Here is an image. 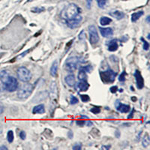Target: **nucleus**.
I'll list each match as a JSON object with an SVG mask.
<instances>
[{
	"mask_svg": "<svg viewBox=\"0 0 150 150\" xmlns=\"http://www.w3.org/2000/svg\"><path fill=\"white\" fill-rule=\"evenodd\" d=\"M81 16V9L74 3L67 5L61 13V17L64 20L69 21Z\"/></svg>",
	"mask_w": 150,
	"mask_h": 150,
	"instance_id": "obj_1",
	"label": "nucleus"
},
{
	"mask_svg": "<svg viewBox=\"0 0 150 150\" xmlns=\"http://www.w3.org/2000/svg\"><path fill=\"white\" fill-rule=\"evenodd\" d=\"M34 90V86L33 84L26 83L20 86L18 92H17V97L20 99L28 98Z\"/></svg>",
	"mask_w": 150,
	"mask_h": 150,
	"instance_id": "obj_2",
	"label": "nucleus"
},
{
	"mask_svg": "<svg viewBox=\"0 0 150 150\" xmlns=\"http://www.w3.org/2000/svg\"><path fill=\"white\" fill-rule=\"evenodd\" d=\"M99 74H100V77H101V80L105 83H113L116 77V75H117L116 72H114L112 69H109V68L105 71H100Z\"/></svg>",
	"mask_w": 150,
	"mask_h": 150,
	"instance_id": "obj_3",
	"label": "nucleus"
},
{
	"mask_svg": "<svg viewBox=\"0 0 150 150\" xmlns=\"http://www.w3.org/2000/svg\"><path fill=\"white\" fill-rule=\"evenodd\" d=\"M17 77L19 78V80L24 82V83L29 81L32 79V77H33L30 71L24 66L18 68L17 71Z\"/></svg>",
	"mask_w": 150,
	"mask_h": 150,
	"instance_id": "obj_4",
	"label": "nucleus"
},
{
	"mask_svg": "<svg viewBox=\"0 0 150 150\" xmlns=\"http://www.w3.org/2000/svg\"><path fill=\"white\" fill-rule=\"evenodd\" d=\"M4 89L9 92H15L18 88V81L14 77L11 76L8 78V80L5 82L4 83Z\"/></svg>",
	"mask_w": 150,
	"mask_h": 150,
	"instance_id": "obj_5",
	"label": "nucleus"
},
{
	"mask_svg": "<svg viewBox=\"0 0 150 150\" xmlns=\"http://www.w3.org/2000/svg\"><path fill=\"white\" fill-rule=\"evenodd\" d=\"M79 63H80V60H79L77 57L71 56L67 59L66 62H65V68L66 71L72 72V71L78 69Z\"/></svg>",
	"mask_w": 150,
	"mask_h": 150,
	"instance_id": "obj_6",
	"label": "nucleus"
},
{
	"mask_svg": "<svg viewBox=\"0 0 150 150\" xmlns=\"http://www.w3.org/2000/svg\"><path fill=\"white\" fill-rule=\"evenodd\" d=\"M89 35V42L92 45H95L99 41V35L98 33L97 29L94 25H90L88 28Z\"/></svg>",
	"mask_w": 150,
	"mask_h": 150,
	"instance_id": "obj_7",
	"label": "nucleus"
},
{
	"mask_svg": "<svg viewBox=\"0 0 150 150\" xmlns=\"http://www.w3.org/2000/svg\"><path fill=\"white\" fill-rule=\"evenodd\" d=\"M134 77L135 80H136V85H137V89H142L144 87V80H143V77L140 71L137 69L135 70Z\"/></svg>",
	"mask_w": 150,
	"mask_h": 150,
	"instance_id": "obj_8",
	"label": "nucleus"
},
{
	"mask_svg": "<svg viewBox=\"0 0 150 150\" xmlns=\"http://www.w3.org/2000/svg\"><path fill=\"white\" fill-rule=\"evenodd\" d=\"M75 89H77V91L80 92H86L89 89V84L88 83L87 80H80V82H78L75 83L74 85Z\"/></svg>",
	"mask_w": 150,
	"mask_h": 150,
	"instance_id": "obj_9",
	"label": "nucleus"
},
{
	"mask_svg": "<svg viewBox=\"0 0 150 150\" xmlns=\"http://www.w3.org/2000/svg\"><path fill=\"white\" fill-rule=\"evenodd\" d=\"M99 31L100 33L104 38H111L113 35V30L111 27H107V28H104V27H99Z\"/></svg>",
	"mask_w": 150,
	"mask_h": 150,
	"instance_id": "obj_10",
	"label": "nucleus"
},
{
	"mask_svg": "<svg viewBox=\"0 0 150 150\" xmlns=\"http://www.w3.org/2000/svg\"><path fill=\"white\" fill-rule=\"evenodd\" d=\"M116 109L119 111L120 113H126L130 112V106L127 105H124L120 102L119 100L116 101Z\"/></svg>",
	"mask_w": 150,
	"mask_h": 150,
	"instance_id": "obj_11",
	"label": "nucleus"
},
{
	"mask_svg": "<svg viewBox=\"0 0 150 150\" xmlns=\"http://www.w3.org/2000/svg\"><path fill=\"white\" fill-rule=\"evenodd\" d=\"M82 16H80V17H77L74 20H71L69 21H66L65 23H66L67 26L71 29H75L79 26V25L81 23V21H82Z\"/></svg>",
	"mask_w": 150,
	"mask_h": 150,
	"instance_id": "obj_12",
	"label": "nucleus"
},
{
	"mask_svg": "<svg viewBox=\"0 0 150 150\" xmlns=\"http://www.w3.org/2000/svg\"><path fill=\"white\" fill-rule=\"evenodd\" d=\"M65 82L67 85L70 87H74L75 83H76V78L73 74L67 75L65 78Z\"/></svg>",
	"mask_w": 150,
	"mask_h": 150,
	"instance_id": "obj_13",
	"label": "nucleus"
},
{
	"mask_svg": "<svg viewBox=\"0 0 150 150\" xmlns=\"http://www.w3.org/2000/svg\"><path fill=\"white\" fill-rule=\"evenodd\" d=\"M119 48V44H118L117 39H113L110 41L107 44V49L110 52H115Z\"/></svg>",
	"mask_w": 150,
	"mask_h": 150,
	"instance_id": "obj_14",
	"label": "nucleus"
},
{
	"mask_svg": "<svg viewBox=\"0 0 150 150\" xmlns=\"http://www.w3.org/2000/svg\"><path fill=\"white\" fill-rule=\"evenodd\" d=\"M110 14L113 17H114L115 19L118 20L123 19L124 17H125V14L122 12H121V11H119V10H113V11L110 12Z\"/></svg>",
	"mask_w": 150,
	"mask_h": 150,
	"instance_id": "obj_15",
	"label": "nucleus"
},
{
	"mask_svg": "<svg viewBox=\"0 0 150 150\" xmlns=\"http://www.w3.org/2000/svg\"><path fill=\"white\" fill-rule=\"evenodd\" d=\"M58 69H59V62H58V60H55V61H53L51 68H50V74H51L52 77H56Z\"/></svg>",
	"mask_w": 150,
	"mask_h": 150,
	"instance_id": "obj_16",
	"label": "nucleus"
},
{
	"mask_svg": "<svg viewBox=\"0 0 150 150\" xmlns=\"http://www.w3.org/2000/svg\"><path fill=\"white\" fill-rule=\"evenodd\" d=\"M45 113V107L44 105H39L35 106L33 109V113L43 114Z\"/></svg>",
	"mask_w": 150,
	"mask_h": 150,
	"instance_id": "obj_17",
	"label": "nucleus"
},
{
	"mask_svg": "<svg viewBox=\"0 0 150 150\" xmlns=\"http://www.w3.org/2000/svg\"><path fill=\"white\" fill-rule=\"evenodd\" d=\"M11 76L10 72L6 70H3L0 72V80L2 81V84L4 83L6 80H8V78Z\"/></svg>",
	"mask_w": 150,
	"mask_h": 150,
	"instance_id": "obj_18",
	"label": "nucleus"
},
{
	"mask_svg": "<svg viewBox=\"0 0 150 150\" xmlns=\"http://www.w3.org/2000/svg\"><path fill=\"white\" fill-rule=\"evenodd\" d=\"M143 14H144L143 11H140V12H135V13L132 14H131V21H132L133 23L137 21L143 15Z\"/></svg>",
	"mask_w": 150,
	"mask_h": 150,
	"instance_id": "obj_19",
	"label": "nucleus"
},
{
	"mask_svg": "<svg viewBox=\"0 0 150 150\" xmlns=\"http://www.w3.org/2000/svg\"><path fill=\"white\" fill-rule=\"evenodd\" d=\"M112 19L108 17H101L100 18V24L103 26H107V25H110V23H112Z\"/></svg>",
	"mask_w": 150,
	"mask_h": 150,
	"instance_id": "obj_20",
	"label": "nucleus"
},
{
	"mask_svg": "<svg viewBox=\"0 0 150 150\" xmlns=\"http://www.w3.org/2000/svg\"><path fill=\"white\" fill-rule=\"evenodd\" d=\"M78 79H79V80H87L86 72L82 68H80V71L78 72Z\"/></svg>",
	"mask_w": 150,
	"mask_h": 150,
	"instance_id": "obj_21",
	"label": "nucleus"
},
{
	"mask_svg": "<svg viewBox=\"0 0 150 150\" xmlns=\"http://www.w3.org/2000/svg\"><path fill=\"white\" fill-rule=\"evenodd\" d=\"M149 143H150L149 136V134H146L142 140L143 146L144 148H146V147H148L149 145Z\"/></svg>",
	"mask_w": 150,
	"mask_h": 150,
	"instance_id": "obj_22",
	"label": "nucleus"
},
{
	"mask_svg": "<svg viewBox=\"0 0 150 150\" xmlns=\"http://www.w3.org/2000/svg\"><path fill=\"white\" fill-rule=\"evenodd\" d=\"M14 132L13 131L10 130L8 131V134H7V140H8V142L9 143H12L14 141Z\"/></svg>",
	"mask_w": 150,
	"mask_h": 150,
	"instance_id": "obj_23",
	"label": "nucleus"
},
{
	"mask_svg": "<svg viewBox=\"0 0 150 150\" xmlns=\"http://www.w3.org/2000/svg\"><path fill=\"white\" fill-rule=\"evenodd\" d=\"M140 41H143V50H146V51H148L149 50V44L148 42H147V41L145 40L144 38H143V37H141L140 38Z\"/></svg>",
	"mask_w": 150,
	"mask_h": 150,
	"instance_id": "obj_24",
	"label": "nucleus"
},
{
	"mask_svg": "<svg viewBox=\"0 0 150 150\" xmlns=\"http://www.w3.org/2000/svg\"><path fill=\"white\" fill-rule=\"evenodd\" d=\"M44 11H45V8L44 7H35V8H33L31 10V12L36 14L41 13V12H44Z\"/></svg>",
	"mask_w": 150,
	"mask_h": 150,
	"instance_id": "obj_25",
	"label": "nucleus"
},
{
	"mask_svg": "<svg viewBox=\"0 0 150 150\" xmlns=\"http://www.w3.org/2000/svg\"><path fill=\"white\" fill-rule=\"evenodd\" d=\"M99 8H104L107 4V0H96Z\"/></svg>",
	"mask_w": 150,
	"mask_h": 150,
	"instance_id": "obj_26",
	"label": "nucleus"
},
{
	"mask_svg": "<svg viewBox=\"0 0 150 150\" xmlns=\"http://www.w3.org/2000/svg\"><path fill=\"white\" fill-rule=\"evenodd\" d=\"M78 102H79V101H78V99L75 96H74V95H71V99H70L71 105H76V104H77Z\"/></svg>",
	"mask_w": 150,
	"mask_h": 150,
	"instance_id": "obj_27",
	"label": "nucleus"
},
{
	"mask_svg": "<svg viewBox=\"0 0 150 150\" xmlns=\"http://www.w3.org/2000/svg\"><path fill=\"white\" fill-rule=\"evenodd\" d=\"M90 111L94 114H98L101 113V108L99 107H94L90 110Z\"/></svg>",
	"mask_w": 150,
	"mask_h": 150,
	"instance_id": "obj_28",
	"label": "nucleus"
},
{
	"mask_svg": "<svg viewBox=\"0 0 150 150\" xmlns=\"http://www.w3.org/2000/svg\"><path fill=\"white\" fill-rule=\"evenodd\" d=\"M80 98L83 102H89L90 101V97L88 95H80Z\"/></svg>",
	"mask_w": 150,
	"mask_h": 150,
	"instance_id": "obj_29",
	"label": "nucleus"
},
{
	"mask_svg": "<svg viewBox=\"0 0 150 150\" xmlns=\"http://www.w3.org/2000/svg\"><path fill=\"white\" fill-rule=\"evenodd\" d=\"M126 71H124L123 72H122V74H120L119 76V80L120 82H125L126 81Z\"/></svg>",
	"mask_w": 150,
	"mask_h": 150,
	"instance_id": "obj_30",
	"label": "nucleus"
},
{
	"mask_svg": "<svg viewBox=\"0 0 150 150\" xmlns=\"http://www.w3.org/2000/svg\"><path fill=\"white\" fill-rule=\"evenodd\" d=\"M81 68L83 69V70L85 71L86 73H90L92 71V65H86V66L81 67Z\"/></svg>",
	"mask_w": 150,
	"mask_h": 150,
	"instance_id": "obj_31",
	"label": "nucleus"
},
{
	"mask_svg": "<svg viewBox=\"0 0 150 150\" xmlns=\"http://www.w3.org/2000/svg\"><path fill=\"white\" fill-rule=\"evenodd\" d=\"M20 137L21 140H25L26 138V134L25 132L24 131H21L20 133Z\"/></svg>",
	"mask_w": 150,
	"mask_h": 150,
	"instance_id": "obj_32",
	"label": "nucleus"
},
{
	"mask_svg": "<svg viewBox=\"0 0 150 150\" xmlns=\"http://www.w3.org/2000/svg\"><path fill=\"white\" fill-rule=\"evenodd\" d=\"M76 124L79 126H83L84 125L86 124V121H84V120H83V119H80V120H77Z\"/></svg>",
	"mask_w": 150,
	"mask_h": 150,
	"instance_id": "obj_33",
	"label": "nucleus"
},
{
	"mask_svg": "<svg viewBox=\"0 0 150 150\" xmlns=\"http://www.w3.org/2000/svg\"><path fill=\"white\" fill-rule=\"evenodd\" d=\"M72 149L74 150H81L82 149V145L80 143H77L72 147Z\"/></svg>",
	"mask_w": 150,
	"mask_h": 150,
	"instance_id": "obj_34",
	"label": "nucleus"
},
{
	"mask_svg": "<svg viewBox=\"0 0 150 150\" xmlns=\"http://www.w3.org/2000/svg\"><path fill=\"white\" fill-rule=\"evenodd\" d=\"M79 39L80 41L81 40H84L85 39V33H84V30H82L80 32V35H79Z\"/></svg>",
	"mask_w": 150,
	"mask_h": 150,
	"instance_id": "obj_35",
	"label": "nucleus"
},
{
	"mask_svg": "<svg viewBox=\"0 0 150 150\" xmlns=\"http://www.w3.org/2000/svg\"><path fill=\"white\" fill-rule=\"evenodd\" d=\"M86 6L88 9H91L92 4V0H86Z\"/></svg>",
	"mask_w": 150,
	"mask_h": 150,
	"instance_id": "obj_36",
	"label": "nucleus"
},
{
	"mask_svg": "<svg viewBox=\"0 0 150 150\" xmlns=\"http://www.w3.org/2000/svg\"><path fill=\"white\" fill-rule=\"evenodd\" d=\"M110 90L112 93H116L118 90V87L116 86H112V87H110Z\"/></svg>",
	"mask_w": 150,
	"mask_h": 150,
	"instance_id": "obj_37",
	"label": "nucleus"
},
{
	"mask_svg": "<svg viewBox=\"0 0 150 150\" xmlns=\"http://www.w3.org/2000/svg\"><path fill=\"white\" fill-rule=\"evenodd\" d=\"M29 51H30V49L27 50H26V51H25V52H23V53H21L20 55L18 57H20V58H23V57H24L26 55L27 53H29Z\"/></svg>",
	"mask_w": 150,
	"mask_h": 150,
	"instance_id": "obj_38",
	"label": "nucleus"
},
{
	"mask_svg": "<svg viewBox=\"0 0 150 150\" xmlns=\"http://www.w3.org/2000/svg\"><path fill=\"white\" fill-rule=\"evenodd\" d=\"M86 125L87 126H92L93 125V122H92V121H90V120L87 119V121H86Z\"/></svg>",
	"mask_w": 150,
	"mask_h": 150,
	"instance_id": "obj_39",
	"label": "nucleus"
},
{
	"mask_svg": "<svg viewBox=\"0 0 150 150\" xmlns=\"http://www.w3.org/2000/svg\"><path fill=\"white\" fill-rule=\"evenodd\" d=\"M3 112H4V107L2 103L0 102V114H2Z\"/></svg>",
	"mask_w": 150,
	"mask_h": 150,
	"instance_id": "obj_40",
	"label": "nucleus"
},
{
	"mask_svg": "<svg viewBox=\"0 0 150 150\" xmlns=\"http://www.w3.org/2000/svg\"><path fill=\"white\" fill-rule=\"evenodd\" d=\"M134 109H132V111H131V113L129 114V115H128V119H131V118L133 117V115H134V113L135 112L134 111Z\"/></svg>",
	"mask_w": 150,
	"mask_h": 150,
	"instance_id": "obj_41",
	"label": "nucleus"
},
{
	"mask_svg": "<svg viewBox=\"0 0 150 150\" xmlns=\"http://www.w3.org/2000/svg\"><path fill=\"white\" fill-rule=\"evenodd\" d=\"M111 148V146H101V149H110Z\"/></svg>",
	"mask_w": 150,
	"mask_h": 150,
	"instance_id": "obj_42",
	"label": "nucleus"
},
{
	"mask_svg": "<svg viewBox=\"0 0 150 150\" xmlns=\"http://www.w3.org/2000/svg\"><path fill=\"white\" fill-rule=\"evenodd\" d=\"M0 150H8V148L5 146H0Z\"/></svg>",
	"mask_w": 150,
	"mask_h": 150,
	"instance_id": "obj_43",
	"label": "nucleus"
},
{
	"mask_svg": "<svg viewBox=\"0 0 150 150\" xmlns=\"http://www.w3.org/2000/svg\"><path fill=\"white\" fill-rule=\"evenodd\" d=\"M146 23H150V16H149V15L147 16V17H146Z\"/></svg>",
	"mask_w": 150,
	"mask_h": 150,
	"instance_id": "obj_44",
	"label": "nucleus"
},
{
	"mask_svg": "<svg viewBox=\"0 0 150 150\" xmlns=\"http://www.w3.org/2000/svg\"><path fill=\"white\" fill-rule=\"evenodd\" d=\"M2 131H3V127H2V124H0V134L2 133Z\"/></svg>",
	"mask_w": 150,
	"mask_h": 150,
	"instance_id": "obj_45",
	"label": "nucleus"
},
{
	"mask_svg": "<svg viewBox=\"0 0 150 150\" xmlns=\"http://www.w3.org/2000/svg\"><path fill=\"white\" fill-rule=\"evenodd\" d=\"M80 117H81L80 119H89L88 116H81Z\"/></svg>",
	"mask_w": 150,
	"mask_h": 150,
	"instance_id": "obj_46",
	"label": "nucleus"
},
{
	"mask_svg": "<svg viewBox=\"0 0 150 150\" xmlns=\"http://www.w3.org/2000/svg\"><path fill=\"white\" fill-rule=\"evenodd\" d=\"M131 99H132V101H137V98H136V97H132V98H131Z\"/></svg>",
	"mask_w": 150,
	"mask_h": 150,
	"instance_id": "obj_47",
	"label": "nucleus"
},
{
	"mask_svg": "<svg viewBox=\"0 0 150 150\" xmlns=\"http://www.w3.org/2000/svg\"><path fill=\"white\" fill-rule=\"evenodd\" d=\"M147 38H148V40H149V39H150V34H149V33H148V35H147Z\"/></svg>",
	"mask_w": 150,
	"mask_h": 150,
	"instance_id": "obj_48",
	"label": "nucleus"
},
{
	"mask_svg": "<svg viewBox=\"0 0 150 150\" xmlns=\"http://www.w3.org/2000/svg\"><path fill=\"white\" fill-rule=\"evenodd\" d=\"M33 1H35V0H27L26 2H33Z\"/></svg>",
	"mask_w": 150,
	"mask_h": 150,
	"instance_id": "obj_49",
	"label": "nucleus"
},
{
	"mask_svg": "<svg viewBox=\"0 0 150 150\" xmlns=\"http://www.w3.org/2000/svg\"><path fill=\"white\" fill-rule=\"evenodd\" d=\"M1 95H2V92H0V97H1Z\"/></svg>",
	"mask_w": 150,
	"mask_h": 150,
	"instance_id": "obj_50",
	"label": "nucleus"
}]
</instances>
